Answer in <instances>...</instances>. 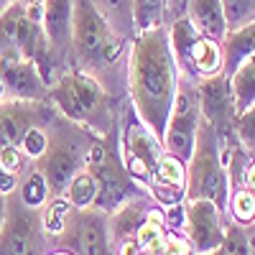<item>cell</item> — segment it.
I'll return each mask as SVG.
<instances>
[{
	"instance_id": "obj_27",
	"label": "cell",
	"mask_w": 255,
	"mask_h": 255,
	"mask_svg": "<svg viewBox=\"0 0 255 255\" xmlns=\"http://www.w3.org/2000/svg\"><path fill=\"white\" fill-rule=\"evenodd\" d=\"M26 15V8L20 5V0H10L8 8L0 13V54L15 49V31L18 20Z\"/></svg>"
},
{
	"instance_id": "obj_10",
	"label": "cell",
	"mask_w": 255,
	"mask_h": 255,
	"mask_svg": "<svg viewBox=\"0 0 255 255\" xmlns=\"http://www.w3.org/2000/svg\"><path fill=\"white\" fill-rule=\"evenodd\" d=\"M84 151L82 140H77L74 135H49V148L46 153L36 161V166L41 168V174L46 176L51 197H61L67 184L72 181V176L84 168Z\"/></svg>"
},
{
	"instance_id": "obj_32",
	"label": "cell",
	"mask_w": 255,
	"mask_h": 255,
	"mask_svg": "<svg viewBox=\"0 0 255 255\" xmlns=\"http://www.w3.org/2000/svg\"><path fill=\"white\" fill-rule=\"evenodd\" d=\"M15 186H18V176H15V174H10V171H3V168H0V194H3V197L13 194Z\"/></svg>"
},
{
	"instance_id": "obj_17",
	"label": "cell",
	"mask_w": 255,
	"mask_h": 255,
	"mask_svg": "<svg viewBox=\"0 0 255 255\" xmlns=\"http://www.w3.org/2000/svg\"><path fill=\"white\" fill-rule=\"evenodd\" d=\"M186 18L199 33L215 41H222V36L227 33L220 0H186Z\"/></svg>"
},
{
	"instance_id": "obj_26",
	"label": "cell",
	"mask_w": 255,
	"mask_h": 255,
	"mask_svg": "<svg viewBox=\"0 0 255 255\" xmlns=\"http://www.w3.org/2000/svg\"><path fill=\"white\" fill-rule=\"evenodd\" d=\"M148 181H158V184H176V186H186V163L171 153H161L153 174ZM145 181V184H148Z\"/></svg>"
},
{
	"instance_id": "obj_25",
	"label": "cell",
	"mask_w": 255,
	"mask_h": 255,
	"mask_svg": "<svg viewBox=\"0 0 255 255\" xmlns=\"http://www.w3.org/2000/svg\"><path fill=\"white\" fill-rule=\"evenodd\" d=\"M204 255H253V243H250V232L248 227H240L235 222H227L225 225V238L222 245L212 253Z\"/></svg>"
},
{
	"instance_id": "obj_23",
	"label": "cell",
	"mask_w": 255,
	"mask_h": 255,
	"mask_svg": "<svg viewBox=\"0 0 255 255\" xmlns=\"http://www.w3.org/2000/svg\"><path fill=\"white\" fill-rule=\"evenodd\" d=\"M227 215L240 227H253L255 222V191L253 189H232L227 199Z\"/></svg>"
},
{
	"instance_id": "obj_31",
	"label": "cell",
	"mask_w": 255,
	"mask_h": 255,
	"mask_svg": "<svg viewBox=\"0 0 255 255\" xmlns=\"http://www.w3.org/2000/svg\"><path fill=\"white\" fill-rule=\"evenodd\" d=\"M23 153L18 151V145H8V148H0V168L3 171H10V174H20V168H23Z\"/></svg>"
},
{
	"instance_id": "obj_13",
	"label": "cell",
	"mask_w": 255,
	"mask_h": 255,
	"mask_svg": "<svg viewBox=\"0 0 255 255\" xmlns=\"http://www.w3.org/2000/svg\"><path fill=\"white\" fill-rule=\"evenodd\" d=\"M41 28L54 51H67L72 46V0H44Z\"/></svg>"
},
{
	"instance_id": "obj_35",
	"label": "cell",
	"mask_w": 255,
	"mask_h": 255,
	"mask_svg": "<svg viewBox=\"0 0 255 255\" xmlns=\"http://www.w3.org/2000/svg\"><path fill=\"white\" fill-rule=\"evenodd\" d=\"M5 100V84H3V79H0V102Z\"/></svg>"
},
{
	"instance_id": "obj_24",
	"label": "cell",
	"mask_w": 255,
	"mask_h": 255,
	"mask_svg": "<svg viewBox=\"0 0 255 255\" xmlns=\"http://www.w3.org/2000/svg\"><path fill=\"white\" fill-rule=\"evenodd\" d=\"M97 5V10L105 15V20L113 26V31L118 36H125L133 28L130 20V0H92Z\"/></svg>"
},
{
	"instance_id": "obj_14",
	"label": "cell",
	"mask_w": 255,
	"mask_h": 255,
	"mask_svg": "<svg viewBox=\"0 0 255 255\" xmlns=\"http://www.w3.org/2000/svg\"><path fill=\"white\" fill-rule=\"evenodd\" d=\"M153 209V202H148L143 197L130 199L128 204H123L120 209H115L113 215H108V232H110V245H120L125 240H133L135 232L140 230V225L148 220V212Z\"/></svg>"
},
{
	"instance_id": "obj_19",
	"label": "cell",
	"mask_w": 255,
	"mask_h": 255,
	"mask_svg": "<svg viewBox=\"0 0 255 255\" xmlns=\"http://www.w3.org/2000/svg\"><path fill=\"white\" fill-rule=\"evenodd\" d=\"M15 197L20 199V204H23V207L36 209V212L51 199L49 181H46L44 174H41V168H38V166H33L31 171L18 181V186H15Z\"/></svg>"
},
{
	"instance_id": "obj_4",
	"label": "cell",
	"mask_w": 255,
	"mask_h": 255,
	"mask_svg": "<svg viewBox=\"0 0 255 255\" xmlns=\"http://www.w3.org/2000/svg\"><path fill=\"white\" fill-rule=\"evenodd\" d=\"M84 168L92 174L97 184V197H95L92 209L102 212V215H113L115 209H120L130 199L143 197L140 184L125 171L120 153L105 140H95L87 145V151H84Z\"/></svg>"
},
{
	"instance_id": "obj_30",
	"label": "cell",
	"mask_w": 255,
	"mask_h": 255,
	"mask_svg": "<svg viewBox=\"0 0 255 255\" xmlns=\"http://www.w3.org/2000/svg\"><path fill=\"white\" fill-rule=\"evenodd\" d=\"M232 135H235V143L245 153H253V145H255V108L243 110V113L235 115V120H232Z\"/></svg>"
},
{
	"instance_id": "obj_12",
	"label": "cell",
	"mask_w": 255,
	"mask_h": 255,
	"mask_svg": "<svg viewBox=\"0 0 255 255\" xmlns=\"http://www.w3.org/2000/svg\"><path fill=\"white\" fill-rule=\"evenodd\" d=\"M0 79L5 84V100H23V102L46 100L49 87L41 79L38 69L15 49L0 54Z\"/></svg>"
},
{
	"instance_id": "obj_6",
	"label": "cell",
	"mask_w": 255,
	"mask_h": 255,
	"mask_svg": "<svg viewBox=\"0 0 255 255\" xmlns=\"http://www.w3.org/2000/svg\"><path fill=\"white\" fill-rule=\"evenodd\" d=\"M5 225L0 230V255H46V235L41 232L38 212L20 204L13 194L5 197Z\"/></svg>"
},
{
	"instance_id": "obj_8",
	"label": "cell",
	"mask_w": 255,
	"mask_h": 255,
	"mask_svg": "<svg viewBox=\"0 0 255 255\" xmlns=\"http://www.w3.org/2000/svg\"><path fill=\"white\" fill-rule=\"evenodd\" d=\"M59 248L72 255H113L108 215L97 209H74L67 222V230L56 238Z\"/></svg>"
},
{
	"instance_id": "obj_28",
	"label": "cell",
	"mask_w": 255,
	"mask_h": 255,
	"mask_svg": "<svg viewBox=\"0 0 255 255\" xmlns=\"http://www.w3.org/2000/svg\"><path fill=\"white\" fill-rule=\"evenodd\" d=\"M220 3H222L227 31H235V28H240L245 23H253L255 0H220Z\"/></svg>"
},
{
	"instance_id": "obj_18",
	"label": "cell",
	"mask_w": 255,
	"mask_h": 255,
	"mask_svg": "<svg viewBox=\"0 0 255 255\" xmlns=\"http://www.w3.org/2000/svg\"><path fill=\"white\" fill-rule=\"evenodd\" d=\"M227 82H230V95H232L235 115L255 108V56H248L240 67L227 77Z\"/></svg>"
},
{
	"instance_id": "obj_1",
	"label": "cell",
	"mask_w": 255,
	"mask_h": 255,
	"mask_svg": "<svg viewBox=\"0 0 255 255\" xmlns=\"http://www.w3.org/2000/svg\"><path fill=\"white\" fill-rule=\"evenodd\" d=\"M179 67L168 46L166 26L138 31L128 61V90H130L133 113L151 133L161 140L171 105L179 90Z\"/></svg>"
},
{
	"instance_id": "obj_34",
	"label": "cell",
	"mask_w": 255,
	"mask_h": 255,
	"mask_svg": "<svg viewBox=\"0 0 255 255\" xmlns=\"http://www.w3.org/2000/svg\"><path fill=\"white\" fill-rule=\"evenodd\" d=\"M46 255H72V253L64 250V248H56V250H51V253H46Z\"/></svg>"
},
{
	"instance_id": "obj_33",
	"label": "cell",
	"mask_w": 255,
	"mask_h": 255,
	"mask_svg": "<svg viewBox=\"0 0 255 255\" xmlns=\"http://www.w3.org/2000/svg\"><path fill=\"white\" fill-rule=\"evenodd\" d=\"M5 209H8V202H5L3 194H0V230H3V225H5Z\"/></svg>"
},
{
	"instance_id": "obj_2",
	"label": "cell",
	"mask_w": 255,
	"mask_h": 255,
	"mask_svg": "<svg viewBox=\"0 0 255 255\" xmlns=\"http://www.w3.org/2000/svg\"><path fill=\"white\" fill-rule=\"evenodd\" d=\"M123 36L113 31L92 0H72V49L79 69L97 77L100 69L115 64Z\"/></svg>"
},
{
	"instance_id": "obj_29",
	"label": "cell",
	"mask_w": 255,
	"mask_h": 255,
	"mask_svg": "<svg viewBox=\"0 0 255 255\" xmlns=\"http://www.w3.org/2000/svg\"><path fill=\"white\" fill-rule=\"evenodd\" d=\"M46 148H49V133L41 125H31L18 140V151L23 153V158H31V161H38L46 153Z\"/></svg>"
},
{
	"instance_id": "obj_21",
	"label": "cell",
	"mask_w": 255,
	"mask_h": 255,
	"mask_svg": "<svg viewBox=\"0 0 255 255\" xmlns=\"http://www.w3.org/2000/svg\"><path fill=\"white\" fill-rule=\"evenodd\" d=\"M166 13L168 0H130V20L135 33L166 26Z\"/></svg>"
},
{
	"instance_id": "obj_22",
	"label": "cell",
	"mask_w": 255,
	"mask_h": 255,
	"mask_svg": "<svg viewBox=\"0 0 255 255\" xmlns=\"http://www.w3.org/2000/svg\"><path fill=\"white\" fill-rule=\"evenodd\" d=\"M64 199L72 204V209H92L95 197H97V184L92 179V174L87 168H79V171L72 176V181L64 189Z\"/></svg>"
},
{
	"instance_id": "obj_11",
	"label": "cell",
	"mask_w": 255,
	"mask_h": 255,
	"mask_svg": "<svg viewBox=\"0 0 255 255\" xmlns=\"http://www.w3.org/2000/svg\"><path fill=\"white\" fill-rule=\"evenodd\" d=\"M161 153H163L161 140L151 133V128L143 125L138 120V115L133 113V120L128 123L125 130H123V153H120V161L125 166V171L130 174L138 184H145L148 179H151Z\"/></svg>"
},
{
	"instance_id": "obj_7",
	"label": "cell",
	"mask_w": 255,
	"mask_h": 255,
	"mask_svg": "<svg viewBox=\"0 0 255 255\" xmlns=\"http://www.w3.org/2000/svg\"><path fill=\"white\" fill-rule=\"evenodd\" d=\"M199 120H202V113L197 105V95H194V90H186L179 77V90H176V97L171 105V115H168L166 130L161 135L163 153H171L186 163L191 151H194Z\"/></svg>"
},
{
	"instance_id": "obj_16",
	"label": "cell",
	"mask_w": 255,
	"mask_h": 255,
	"mask_svg": "<svg viewBox=\"0 0 255 255\" xmlns=\"http://www.w3.org/2000/svg\"><path fill=\"white\" fill-rule=\"evenodd\" d=\"M222 51V74L230 77L240 64L255 54V23H245L235 31H227L220 41Z\"/></svg>"
},
{
	"instance_id": "obj_15",
	"label": "cell",
	"mask_w": 255,
	"mask_h": 255,
	"mask_svg": "<svg viewBox=\"0 0 255 255\" xmlns=\"http://www.w3.org/2000/svg\"><path fill=\"white\" fill-rule=\"evenodd\" d=\"M38 102H23V100H3L0 102V148L18 145L33 123V108Z\"/></svg>"
},
{
	"instance_id": "obj_20",
	"label": "cell",
	"mask_w": 255,
	"mask_h": 255,
	"mask_svg": "<svg viewBox=\"0 0 255 255\" xmlns=\"http://www.w3.org/2000/svg\"><path fill=\"white\" fill-rule=\"evenodd\" d=\"M72 204L64 199V197H51L44 207L38 209V225H41V232L49 238V240H56L64 230H67V222L72 217Z\"/></svg>"
},
{
	"instance_id": "obj_36",
	"label": "cell",
	"mask_w": 255,
	"mask_h": 255,
	"mask_svg": "<svg viewBox=\"0 0 255 255\" xmlns=\"http://www.w3.org/2000/svg\"><path fill=\"white\" fill-rule=\"evenodd\" d=\"M8 3H10V0H0V13H3V10L8 8Z\"/></svg>"
},
{
	"instance_id": "obj_5",
	"label": "cell",
	"mask_w": 255,
	"mask_h": 255,
	"mask_svg": "<svg viewBox=\"0 0 255 255\" xmlns=\"http://www.w3.org/2000/svg\"><path fill=\"white\" fill-rule=\"evenodd\" d=\"M166 33H168V46H171L179 72L184 74L191 72L199 79L215 77L222 72L220 41L199 33L186 15L176 18L171 26H166Z\"/></svg>"
},
{
	"instance_id": "obj_3",
	"label": "cell",
	"mask_w": 255,
	"mask_h": 255,
	"mask_svg": "<svg viewBox=\"0 0 255 255\" xmlns=\"http://www.w3.org/2000/svg\"><path fill=\"white\" fill-rule=\"evenodd\" d=\"M186 199H209L227 215L230 181L220 158V138L204 118L199 120L194 151L186 161Z\"/></svg>"
},
{
	"instance_id": "obj_9",
	"label": "cell",
	"mask_w": 255,
	"mask_h": 255,
	"mask_svg": "<svg viewBox=\"0 0 255 255\" xmlns=\"http://www.w3.org/2000/svg\"><path fill=\"white\" fill-rule=\"evenodd\" d=\"M184 243L191 255H204L222 245L225 220L215 202L209 199H186L184 202Z\"/></svg>"
}]
</instances>
